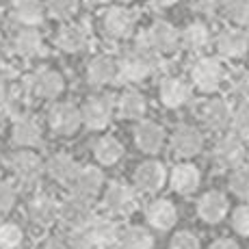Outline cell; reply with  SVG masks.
Listing matches in <instances>:
<instances>
[{"mask_svg":"<svg viewBox=\"0 0 249 249\" xmlns=\"http://www.w3.org/2000/svg\"><path fill=\"white\" fill-rule=\"evenodd\" d=\"M159 68H160V56L139 39L137 46L119 61V80L139 83V80H145L147 76H152Z\"/></svg>","mask_w":249,"mask_h":249,"instance_id":"6da1fadb","label":"cell"},{"mask_svg":"<svg viewBox=\"0 0 249 249\" xmlns=\"http://www.w3.org/2000/svg\"><path fill=\"white\" fill-rule=\"evenodd\" d=\"M141 41L147 48H152L159 56L176 54L180 48V31L174 26V24H169L165 20H156L141 35Z\"/></svg>","mask_w":249,"mask_h":249,"instance_id":"7a4b0ae2","label":"cell"},{"mask_svg":"<svg viewBox=\"0 0 249 249\" xmlns=\"http://www.w3.org/2000/svg\"><path fill=\"white\" fill-rule=\"evenodd\" d=\"M95 217H98V214H95L91 202L78 197V195H70V197H65L63 202L59 204V221L68 228V232L87 228Z\"/></svg>","mask_w":249,"mask_h":249,"instance_id":"3957f363","label":"cell"},{"mask_svg":"<svg viewBox=\"0 0 249 249\" xmlns=\"http://www.w3.org/2000/svg\"><path fill=\"white\" fill-rule=\"evenodd\" d=\"M102 204L107 208V213L113 214V217H128L137 210V193L126 182H111L104 191Z\"/></svg>","mask_w":249,"mask_h":249,"instance_id":"277c9868","label":"cell"},{"mask_svg":"<svg viewBox=\"0 0 249 249\" xmlns=\"http://www.w3.org/2000/svg\"><path fill=\"white\" fill-rule=\"evenodd\" d=\"M191 80L202 91H217L226 80V68L217 56H202L191 68Z\"/></svg>","mask_w":249,"mask_h":249,"instance_id":"5b68a950","label":"cell"},{"mask_svg":"<svg viewBox=\"0 0 249 249\" xmlns=\"http://www.w3.org/2000/svg\"><path fill=\"white\" fill-rule=\"evenodd\" d=\"M245 156H247V147L238 135H223L214 143L213 150V159L219 167L223 169H236V167L245 165Z\"/></svg>","mask_w":249,"mask_h":249,"instance_id":"8992f818","label":"cell"},{"mask_svg":"<svg viewBox=\"0 0 249 249\" xmlns=\"http://www.w3.org/2000/svg\"><path fill=\"white\" fill-rule=\"evenodd\" d=\"M167 182V169L160 160H143L141 165L135 169V178H132V184H135L137 193L143 195H154L165 186Z\"/></svg>","mask_w":249,"mask_h":249,"instance_id":"52a82bcc","label":"cell"},{"mask_svg":"<svg viewBox=\"0 0 249 249\" xmlns=\"http://www.w3.org/2000/svg\"><path fill=\"white\" fill-rule=\"evenodd\" d=\"M9 169L16 176V180L24 186H33L37 184L44 174V162L35 154V152H16L9 159Z\"/></svg>","mask_w":249,"mask_h":249,"instance_id":"ba28073f","label":"cell"},{"mask_svg":"<svg viewBox=\"0 0 249 249\" xmlns=\"http://www.w3.org/2000/svg\"><path fill=\"white\" fill-rule=\"evenodd\" d=\"M137 26V13L128 7H113L104 13L102 28L104 35L111 39H126Z\"/></svg>","mask_w":249,"mask_h":249,"instance_id":"9c48e42d","label":"cell"},{"mask_svg":"<svg viewBox=\"0 0 249 249\" xmlns=\"http://www.w3.org/2000/svg\"><path fill=\"white\" fill-rule=\"evenodd\" d=\"M80 119L91 130H104L113 119V104L104 95H91L80 108Z\"/></svg>","mask_w":249,"mask_h":249,"instance_id":"30bf717a","label":"cell"},{"mask_svg":"<svg viewBox=\"0 0 249 249\" xmlns=\"http://www.w3.org/2000/svg\"><path fill=\"white\" fill-rule=\"evenodd\" d=\"M171 150L180 159H193V156L202 154L204 150V135L195 126L182 124L171 135Z\"/></svg>","mask_w":249,"mask_h":249,"instance_id":"8fae6325","label":"cell"},{"mask_svg":"<svg viewBox=\"0 0 249 249\" xmlns=\"http://www.w3.org/2000/svg\"><path fill=\"white\" fill-rule=\"evenodd\" d=\"M26 217L33 226L37 228H50L54 221H59V204L54 197L46 193H39L28 199L26 204Z\"/></svg>","mask_w":249,"mask_h":249,"instance_id":"7c38bea8","label":"cell"},{"mask_svg":"<svg viewBox=\"0 0 249 249\" xmlns=\"http://www.w3.org/2000/svg\"><path fill=\"white\" fill-rule=\"evenodd\" d=\"M48 124H50V128L56 135H65V137L74 135L80 128V124H83V119H80V108L70 102L54 104V107L50 108V113H48Z\"/></svg>","mask_w":249,"mask_h":249,"instance_id":"4fadbf2b","label":"cell"},{"mask_svg":"<svg viewBox=\"0 0 249 249\" xmlns=\"http://www.w3.org/2000/svg\"><path fill=\"white\" fill-rule=\"evenodd\" d=\"M87 78L95 87H107L119 80V61L111 54H98L89 61Z\"/></svg>","mask_w":249,"mask_h":249,"instance_id":"5bb4252c","label":"cell"},{"mask_svg":"<svg viewBox=\"0 0 249 249\" xmlns=\"http://www.w3.org/2000/svg\"><path fill=\"white\" fill-rule=\"evenodd\" d=\"M104 189V174L95 165H85L78 169L76 178L71 180V195H78L83 199H93Z\"/></svg>","mask_w":249,"mask_h":249,"instance_id":"9a60e30c","label":"cell"},{"mask_svg":"<svg viewBox=\"0 0 249 249\" xmlns=\"http://www.w3.org/2000/svg\"><path fill=\"white\" fill-rule=\"evenodd\" d=\"M85 230V236H87L91 249H115L117 243V234L119 228L115 226V221L107 217H95Z\"/></svg>","mask_w":249,"mask_h":249,"instance_id":"2e32d148","label":"cell"},{"mask_svg":"<svg viewBox=\"0 0 249 249\" xmlns=\"http://www.w3.org/2000/svg\"><path fill=\"white\" fill-rule=\"evenodd\" d=\"M199 119L210 130H226L232 122V107L223 98H210L199 107Z\"/></svg>","mask_w":249,"mask_h":249,"instance_id":"e0dca14e","label":"cell"},{"mask_svg":"<svg viewBox=\"0 0 249 249\" xmlns=\"http://www.w3.org/2000/svg\"><path fill=\"white\" fill-rule=\"evenodd\" d=\"M202 184V171L193 162H178L169 174V186L178 195H193Z\"/></svg>","mask_w":249,"mask_h":249,"instance_id":"ac0fdd59","label":"cell"},{"mask_svg":"<svg viewBox=\"0 0 249 249\" xmlns=\"http://www.w3.org/2000/svg\"><path fill=\"white\" fill-rule=\"evenodd\" d=\"M228 208H230L228 197L221 191H208L197 202V217L202 219L204 223H208V226H214V223L226 219Z\"/></svg>","mask_w":249,"mask_h":249,"instance_id":"d6986e66","label":"cell"},{"mask_svg":"<svg viewBox=\"0 0 249 249\" xmlns=\"http://www.w3.org/2000/svg\"><path fill=\"white\" fill-rule=\"evenodd\" d=\"M145 219L150 228L159 230V232H167L178 221V208L169 199H154L145 206Z\"/></svg>","mask_w":249,"mask_h":249,"instance_id":"ffe728a7","label":"cell"},{"mask_svg":"<svg viewBox=\"0 0 249 249\" xmlns=\"http://www.w3.org/2000/svg\"><path fill=\"white\" fill-rule=\"evenodd\" d=\"M217 50L226 59H241L249 50V35L241 28H226L217 37Z\"/></svg>","mask_w":249,"mask_h":249,"instance_id":"44dd1931","label":"cell"},{"mask_svg":"<svg viewBox=\"0 0 249 249\" xmlns=\"http://www.w3.org/2000/svg\"><path fill=\"white\" fill-rule=\"evenodd\" d=\"M65 80L59 71L54 70H39L31 78V91L44 100H54L63 93Z\"/></svg>","mask_w":249,"mask_h":249,"instance_id":"7402d4cb","label":"cell"},{"mask_svg":"<svg viewBox=\"0 0 249 249\" xmlns=\"http://www.w3.org/2000/svg\"><path fill=\"white\" fill-rule=\"evenodd\" d=\"M135 143L145 154H156L165 143V130L152 119H141L135 128Z\"/></svg>","mask_w":249,"mask_h":249,"instance_id":"603a6c76","label":"cell"},{"mask_svg":"<svg viewBox=\"0 0 249 249\" xmlns=\"http://www.w3.org/2000/svg\"><path fill=\"white\" fill-rule=\"evenodd\" d=\"M159 95H160V102L167 108H180L191 100V87L189 83H184V78L169 76V78H165L160 83Z\"/></svg>","mask_w":249,"mask_h":249,"instance_id":"cb8c5ba5","label":"cell"},{"mask_svg":"<svg viewBox=\"0 0 249 249\" xmlns=\"http://www.w3.org/2000/svg\"><path fill=\"white\" fill-rule=\"evenodd\" d=\"M56 46L63 52H83L89 48V31L83 24H68L56 35Z\"/></svg>","mask_w":249,"mask_h":249,"instance_id":"d4e9b609","label":"cell"},{"mask_svg":"<svg viewBox=\"0 0 249 249\" xmlns=\"http://www.w3.org/2000/svg\"><path fill=\"white\" fill-rule=\"evenodd\" d=\"M115 249H154V234L141 226L122 228L117 234Z\"/></svg>","mask_w":249,"mask_h":249,"instance_id":"484cf974","label":"cell"},{"mask_svg":"<svg viewBox=\"0 0 249 249\" xmlns=\"http://www.w3.org/2000/svg\"><path fill=\"white\" fill-rule=\"evenodd\" d=\"M44 4L39 0H16L11 7V18L24 28H35L44 22Z\"/></svg>","mask_w":249,"mask_h":249,"instance_id":"4316f807","label":"cell"},{"mask_svg":"<svg viewBox=\"0 0 249 249\" xmlns=\"http://www.w3.org/2000/svg\"><path fill=\"white\" fill-rule=\"evenodd\" d=\"M44 169L48 171V176L54 182H59V184H71V180L76 178L80 167L70 154H54V156H50V160L46 162Z\"/></svg>","mask_w":249,"mask_h":249,"instance_id":"83f0119b","label":"cell"},{"mask_svg":"<svg viewBox=\"0 0 249 249\" xmlns=\"http://www.w3.org/2000/svg\"><path fill=\"white\" fill-rule=\"evenodd\" d=\"M13 143L20 147H37L41 143V128L35 119L31 117H22L13 124Z\"/></svg>","mask_w":249,"mask_h":249,"instance_id":"f1b7e54d","label":"cell"},{"mask_svg":"<svg viewBox=\"0 0 249 249\" xmlns=\"http://www.w3.org/2000/svg\"><path fill=\"white\" fill-rule=\"evenodd\" d=\"M117 113H119V117L128 119V122H141L147 113V102L139 91H126L119 98Z\"/></svg>","mask_w":249,"mask_h":249,"instance_id":"f546056e","label":"cell"},{"mask_svg":"<svg viewBox=\"0 0 249 249\" xmlns=\"http://www.w3.org/2000/svg\"><path fill=\"white\" fill-rule=\"evenodd\" d=\"M13 50L24 59H33V56L44 52V39L35 28H22L16 37H13Z\"/></svg>","mask_w":249,"mask_h":249,"instance_id":"4dcf8cb0","label":"cell"},{"mask_svg":"<svg viewBox=\"0 0 249 249\" xmlns=\"http://www.w3.org/2000/svg\"><path fill=\"white\" fill-rule=\"evenodd\" d=\"M93 156H95V160L104 167L117 165L124 156V145L115 137H100L98 141L93 143Z\"/></svg>","mask_w":249,"mask_h":249,"instance_id":"1f68e13d","label":"cell"},{"mask_svg":"<svg viewBox=\"0 0 249 249\" xmlns=\"http://www.w3.org/2000/svg\"><path fill=\"white\" fill-rule=\"evenodd\" d=\"M210 44V31L202 22H191L184 31L180 33V46L191 52H199Z\"/></svg>","mask_w":249,"mask_h":249,"instance_id":"d6a6232c","label":"cell"},{"mask_svg":"<svg viewBox=\"0 0 249 249\" xmlns=\"http://www.w3.org/2000/svg\"><path fill=\"white\" fill-rule=\"evenodd\" d=\"M24 243V230L18 223H0V249H18Z\"/></svg>","mask_w":249,"mask_h":249,"instance_id":"836d02e7","label":"cell"},{"mask_svg":"<svg viewBox=\"0 0 249 249\" xmlns=\"http://www.w3.org/2000/svg\"><path fill=\"white\" fill-rule=\"evenodd\" d=\"M228 184H230V191L236 197L247 199L249 197V165H241L236 169H232Z\"/></svg>","mask_w":249,"mask_h":249,"instance_id":"e575fe53","label":"cell"},{"mask_svg":"<svg viewBox=\"0 0 249 249\" xmlns=\"http://www.w3.org/2000/svg\"><path fill=\"white\" fill-rule=\"evenodd\" d=\"M46 9L56 20H70L78 11V0H48Z\"/></svg>","mask_w":249,"mask_h":249,"instance_id":"d590c367","label":"cell"},{"mask_svg":"<svg viewBox=\"0 0 249 249\" xmlns=\"http://www.w3.org/2000/svg\"><path fill=\"white\" fill-rule=\"evenodd\" d=\"M232 128H234V135H238L245 141L249 137V100L241 104L236 111H232Z\"/></svg>","mask_w":249,"mask_h":249,"instance_id":"8d00e7d4","label":"cell"},{"mask_svg":"<svg viewBox=\"0 0 249 249\" xmlns=\"http://www.w3.org/2000/svg\"><path fill=\"white\" fill-rule=\"evenodd\" d=\"M230 226L238 236H249V204H241L232 210Z\"/></svg>","mask_w":249,"mask_h":249,"instance_id":"74e56055","label":"cell"},{"mask_svg":"<svg viewBox=\"0 0 249 249\" xmlns=\"http://www.w3.org/2000/svg\"><path fill=\"white\" fill-rule=\"evenodd\" d=\"M228 18L241 26H249V0H228Z\"/></svg>","mask_w":249,"mask_h":249,"instance_id":"f35d334b","label":"cell"},{"mask_svg":"<svg viewBox=\"0 0 249 249\" xmlns=\"http://www.w3.org/2000/svg\"><path fill=\"white\" fill-rule=\"evenodd\" d=\"M169 249H199V238L189 230H180L171 238Z\"/></svg>","mask_w":249,"mask_h":249,"instance_id":"ab89813d","label":"cell"},{"mask_svg":"<svg viewBox=\"0 0 249 249\" xmlns=\"http://www.w3.org/2000/svg\"><path fill=\"white\" fill-rule=\"evenodd\" d=\"M16 199H18V193L9 182H0V217L9 214L16 206Z\"/></svg>","mask_w":249,"mask_h":249,"instance_id":"60d3db41","label":"cell"},{"mask_svg":"<svg viewBox=\"0 0 249 249\" xmlns=\"http://www.w3.org/2000/svg\"><path fill=\"white\" fill-rule=\"evenodd\" d=\"M234 91H236L241 98L249 100V70L247 71H241V74L234 78Z\"/></svg>","mask_w":249,"mask_h":249,"instance_id":"b9f144b4","label":"cell"},{"mask_svg":"<svg viewBox=\"0 0 249 249\" xmlns=\"http://www.w3.org/2000/svg\"><path fill=\"white\" fill-rule=\"evenodd\" d=\"M16 76V71H13V68L7 63V61L0 56V89L4 87L7 83H11V78Z\"/></svg>","mask_w":249,"mask_h":249,"instance_id":"7bdbcfd3","label":"cell"},{"mask_svg":"<svg viewBox=\"0 0 249 249\" xmlns=\"http://www.w3.org/2000/svg\"><path fill=\"white\" fill-rule=\"evenodd\" d=\"M226 4V0H197V7L206 13H214Z\"/></svg>","mask_w":249,"mask_h":249,"instance_id":"ee69618b","label":"cell"},{"mask_svg":"<svg viewBox=\"0 0 249 249\" xmlns=\"http://www.w3.org/2000/svg\"><path fill=\"white\" fill-rule=\"evenodd\" d=\"M208 249H241V247H238V243L234 238H217Z\"/></svg>","mask_w":249,"mask_h":249,"instance_id":"f6af8a7d","label":"cell"},{"mask_svg":"<svg viewBox=\"0 0 249 249\" xmlns=\"http://www.w3.org/2000/svg\"><path fill=\"white\" fill-rule=\"evenodd\" d=\"M39 249H68V247H65L63 241H56V238H48L46 243H41Z\"/></svg>","mask_w":249,"mask_h":249,"instance_id":"bcb514c9","label":"cell"},{"mask_svg":"<svg viewBox=\"0 0 249 249\" xmlns=\"http://www.w3.org/2000/svg\"><path fill=\"white\" fill-rule=\"evenodd\" d=\"M178 2V0H152V4L159 9H167V7H174V4Z\"/></svg>","mask_w":249,"mask_h":249,"instance_id":"7dc6e473","label":"cell"},{"mask_svg":"<svg viewBox=\"0 0 249 249\" xmlns=\"http://www.w3.org/2000/svg\"><path fill=\"white\" fill-rule=\"evenodd\" d=\"M87 2L91 4V7H102V4H108L111 0H87Z\"/></svg>","mask_w":249,"mask_h":249,"instance_id":"c3c4849f","label":"cell"},{"mask_svg":"<svg viewBox=\"0 0 249 249\" xmlns=\"http://www.w3.org/2000/svg\"><path fill=\"white\" fill-rule=\"evenodd\" d=\"M11 2H16V0H11Z\"/></svg>","mask_w":249,"mask_h":249,"instance_id":"681fc988","label":"cell"}]
</instances>
